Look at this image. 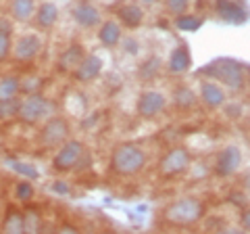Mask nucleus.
<instances>
[{
	"label": "nucleus",
	"instance_id": "nucleus-1",
	"mask_svg": "<svg viewBox=\"0 0 250 234\" xmlns=\"http://www.w3.org/2000/svg\"><path fill=\"white\" fill-rule=\"evenodd\" d=\"M146 165V153L140 144L125 142L113 151L111 169L119 176H136Z\"/></svg>",
	"mask_w": 250,
	"mask_h": 234
},
{
	"label": "nucleus",
	"instance_id": "nucleus-2",
	"mask_svg": "<svg viewBox=\"0 0 250 234\" xmlns=\"http://www.w3.org/2000/svg\"><path fill=\"white\" fill-rule=\"evenodd\" d=\"M205 215V205L194 199V197H184L165 209V220L177 226H190L194 222H198Z\"/></svg>",
	"mask_w": 250,
	"mask_h": 234
},
{
	"label": "nucleus",
	"instance_id": "nucleus-3",
	"mask_svg": "<svg viewBox=\"0 0 250 234\" xmlns=\"http://www.w3.org/2000/svg\"><path fill=\"white\" fill-rule=\"evenodd\" d=\"M202 73L217 77L219 82H223L231 90H240L242 86H244V69H242L240 63H236V61H231V59L217 61V63H213L210 67L202 69Z\"/></svg>",
	"mask_w": 250,
	"mask_h": 234
},
{
	"label": "nucleus",
	"instance_id": "nucleus-4",
	"mask_svg": "<svg viewBox=\"0 0 250 234\" xmlns=\"http://www.w3.org/2000/svg\"><path fill=\"white\" fill-rule=\"evenodd\" d=\"M50 113H52V103L46 96L38 94V92H31L29 96L19 100L17 117L25 123H38V121H42L44 117H48Z\"/></svg>",
	"mask_w": 250,
	"mask_h": 234
},
{
	"label": "nucleus",
	"instance_id": "nucleus-5",
	"mask_svg": "<svg viewBox=\"0 0 250 234\" xmlns=\"http://www.w3.org/2000/svg\"><path fill=\"white\" fill-rule=\"evenodd\" d=\"M69 136V123L62 117H52L44 123V128L40 132V142L46 149H54V146L62 144Z\"/></svg>",
	"mask_w": 250,
	"mask_h": 234
},
{
	"label": "nucleus",
	"instance_id": "nucleus-6",
	"mask_svg": "<svg viewBox=\"0 0 250 234\" xmlns=\"http://www.w3.org/2000/svg\"><path fill=\"white\" fill-rule=\"evenodd\" d=\"M82 155H83V144L80 142V140H69V142H62V146L57 153V157H54V161H52V165L59 171L73 169L77 163H80Z\"/></svg>",
	"mask_w": 250,
	"mask_h": 234
},
{
	"label": "nucleus",
	"instance_id": "nucleus-7",
	"mask_svg": "<svg viewBox=\"0 0 250 234\" xmlns=\"http://www.w3.org/2000/svg\"><path fill=\"white\" fill-rule=\"evenodd\" d=\"M190 165V153H188L184 146H177V149H171L161 161V174L163 176H179L184 174Z\"/></svg>",
	"mask_w": 250,
	"mask_h": 234
},
{
	"label": "nucleus",
	"instance_id": "nucleus-8",
	"mask_svg": "<svg viewBox=\"0 0 250 234\" xmlns=\"http://www.w3.org/2000/svg\"><path fill=\"white\" fill-rule=\"evenodd\" d=\"M165 105H167V100L161 92L146 90L138 98V113H140V117H144V119H150V117L159 115L163 109H165Z\"/></svg>",
	"mask_w": 250,
	"mask_h": 234
},
{
	"label": "nucleus",
	"instance_id": "nucleus-9",
	"mask_svg": "<svg viewBox=\"0 0 250 234\" xmlns=\"http://www.w3.org/2000/svg\"><path fill=\"white\" fill-rule=\"evenodd\" d=\"M242 163V153L240 149H236V146H228V149H223L221 155L217 157V163H215V171L219 176H231L236 174L238 167Z\"/></svg>",
	"mask_w": 250,
	"mask_h": 234
},
{
	"label": "nucleus",
	"instance_id": "nucleus-10",
	"mask_svg": "<svg viewBox=\"0 0 250 234\" xmlns=\"http://www.w3.org/2000/svg\"><path fill=\"white\" fill-rule=\"evenodd\" d=\"M100 71H103V59L96 57V54H88V57H83L82 63L73 69V73H75V77L80 82L96 80V77L100 75Z\"/></svg>",
	"mask_w": 250,
	"mask_h": 234
},
{
	"label": "nucleus",
	"instance_id": "nucleus-11",
	"mask_svg": "<svg viewBox=\"0 0 250 234\" xmlns=\"http://www.w3.org/2000/svg\"><path fill=\"white\" fill-rule=\"evenodd\" d=\"M42 50V40L34 34H27L19 38V42L15 44V59L17 61H31L38 57V52Z\"/></svg>",
	"mask_w": 250,
	"mask_h": 234
},
{
	"label": "nucleus",
	"instance_id": "nucleus-12",
	"mask_svg": "<svg viewBox=\"0 0 250 234\" xmlns=\"http://www.w3.org/2000/svg\"><path fill=\"white\" fill-rule=\"evenodd\" d=\"M71 17H73V21L77 23V25L94 27V25H98V21H100V11L92 2H80V4L73 6Z\"/></svg>",
	"mask_w": 250,
	"mask_h": 234
},
{
	"label": "nucleus",
	"instance_id": "nucleus-13",
	"mask_svg": "<svg viewBox=\"0 0 250 234\" xmlns=\"http://www.w3.org/2000/svg\"><path fill=\"white\" fill-rule=\"evenodd\" d=\"M200 98L208 109H217L225 103V92L221 86H217L213 82H205L200 88Z\"/></svg>",
	"mask_w": 250,
	"mask_h": 234
},
{
	"label": "nucleus",
	"instance_id": "nucleus-14",
	"mask_svg": "<svg viewBox=\"0 0 250 234\" xmlns=\"http://www.w3.org/2000/svg\"><path fill=\"white\" fill-rule=\"evenodd\" d=\"M98 40L103 42L106 48H111V46H117V44L123 40L121 25H119V23H115V21L103 23V27H100V32H98Z\"/></svg>",
	"mask_w": 250,
	"mask_h": 234
},
{
	"label": "nucleus",
	"instance_id": "nucleus-15",
	"mask_svg": "<svg viewBox=\"0 0 250 234\" xmlns=\"http://www.w3.org/2000/svg\"><path fill=\"white\" fill-rule=\"evenodd\" d=\"M59 19V6L52 2H42L36 11V21L42 29H50Z\"/></svg>",
	"mask_w": 250,
	"mask_h": 234
},
{
	"label": "nucleus",
	"instance_id": "nucleus-16",
	"mask_svg": "<svg viewBox=\"0 0 250 234\" xmlns=\"http://www.w3.org/2000/svg\"><path fill=\"white\" fill-rule=\"evenodd\" d=\"M119 19L125 27H138V25H142V21H144V11H142V6H138V4H125L119 9Z\"/></svg>",
	"mask_w": 250,
	"mask_h": 234
},
{
	"label": "nucleus",
	"instance_id": "nucleus-17",
	"mask_svg": "<svg viewBox=\"0 0 250 234\" xmlns=\"http://www.w3.org/2000/svg\"><path fill=\"white\" fill-rule=\"evenodd\" d=\"M217 11H219V15H221V19L229 21V23H242L246 19L244 9L236 2H229V0H221L219 6H217Z\"/></svg>",
	"mask_w": 250,
	"mask_h": 234
},
{
	"label": "nucleus",
	"instance_id": "nucleus-18",
	"mask_svg": "<svg viewBox=\"0 0 250 234\" xmlns=\"http://www.w3.org/2000/svg\"><path fill=\"white\" fill-rule=\"evenodd\" d=\"M82 59H83L82 46H80V44H73V46H69V48L61 54L59 65H61L62 69H67V71H73V69L82 63Z\"/></svg>",
	"mask_w": 250,
	"mask_h": 234
},
{
	"label": "nucleus",
	"instance_id": "nucleus-19",
	"mask_svg": "<svg viewBox=\"0 0 250 234\" xmlns=\"http://www.w3.org/2000/svg\"><path fill=\"white\" fill-rule=\"evenodd\" d=\"M188 67H190V52H188L186 46H179V48L173 50V54L169 59V71L184 73Z\"/></svg>",
	"mask_w": 250,
	"mask_h": 234
},
{
	"label": "nucleus",
	"instance_id": "nucleus-20",
	"mask_svg": "<svg viewBox=\"0 0 250 234\" xmlns=\"http://www.w3.org/2000/svg\"><path fill=\"white\" fill-rule=\"evenodd\" d=\"M34 13H36L34 0H13L11 2V15L17 21H27V19H31Z\"/></svg>",
	"mask_w": 250,
	"mask_h": 234
},
{
	"label": "nucleus",
	"instance_id": "nucleus-21",
	"mask_svg": "<svg viewBox=\"0 0 250 234\" xmlns=\"http://www.w3.org/2000/svg\"><path fill=\"white\" fill-rule=\"evenodd\" d=\"M2 228H4V232H13V234L23 232L25 230V215L15 211V209H11V211L6 213V217H4Z\"/></svg>",
	"mask_w": 250,
	"mask_h": 234
},
{
	"label": "nucleus",
	"instance_id": "nucleus-22",
	"mask_svg": "<svg viewBox=\"0 0 250 234\" xmlns=\"http://www.w3.org/2000/svg\"><path fill=\"white\" fill-rule=\"evenodd\" d=\"M173 100L179 109H190L196 103V94L192 92V88H186V86H179V88L173 92Z\"/></svg>",
	"mask_w": 250,
	"mask_h": 234
},
{
	"label": "nucleus",
	"instance_id": "nucleus-23",
	"mask_svg": "<svg viewBox=\"0 0 250 234\" xmlns=\"http://www.w3.org/2000/svg\"><path fill=\"white\" fill-rule=\"evenodd\" d=\"M19 90H21V82L17 77L11 75V77H2V80H0V100L17 96Z\"/></svg>",
	"mask_w": 250,
	"mask_h": 234
},
{
	"label": "nucleus",
	"instance_id": "nucleus-24",
	"mask_svg": "<svg viewBox=\"0 0 250 234\" xmlns=\"http://www.w3.org/2000/svg\"><path fill=\"white\" fill-rule=\"evenodd\" d=\"M17 111H19V100H17V96L0 100V119H9V117H15V115H17Z\"/></svg>",
	"mask_w": 250,
	"mask_h": 234
},
{
	"label": "nucleus",
	"instance_id": "nucleus-25",
	"mask_svg": "<svg viewBox=\"0 0 250 234\" xmlns=\"http://www.w3.org/2000/svg\"><path fill=\"white\" fill-rule=\"evenodd\" d=\"M175 25L179 29H184V32H196V29L202 25V19L198 17H192V15H179Z\"/></svg>",
	"mask_w": 250,
	"mask_h": 234
},
{
	"label": "nucleus",
	"instance_id": "nucleus-26",
	"mask_svg": "<svg viewBox=\"0 0 250 234\" xmlns=\"http://www.w3.org/2000/svg\"><path fill=\"white\" fill-rule=\"evenodd\" d=\"M9 165H11V169L13 171H17V174H21L25 180H36L38 178V171L31 167V165H27V163H19V161H9Z\"/></svg>",
	"mask_w": 250,
	"mask_h": 234
},
{
	"label": "nucleus",
	"instance_id": "nucleus-27",
	"mask_svg": "<svg viewBox=\"0 0 250 234\" xmlns=\"http://www.w3.org/2000/svg\"><path fill=\"white\" fill-rule=\"evenodd\" d=\"M159 67H161V61L156 57H150L142 65V69H140V77H142V80H150V77H154L159 73Z\"/></svg>",
	"mask_w": 250,
	"mask_h": 234
},
{
	"label": "nucleus",
	"instance_id": "nucleus-28",
	"mask_svg": "<svg viewBox=\"0 0 250 234\" xmlns=\"http://www.w3.org/2000/svg\"><path fill=\"white\" fill-rule=\"evenodd\" d=\"M15 197L21 201H29L34 197V186H31V180H23L15 186Z\"/></svg>",
	"mask_w": 250,
	"mask_h": 234
},
{
	"label": "nucleus",
	"instance_id": "nucleus-29",
	"mask_svg": "<svg viewBox=\"0 0 250 234\" xmlns=\"http://www.w3.org/2000/svg\"><path fill=\"white\" fill-rule=\"evenodd\" d=\"M190 0H167V11L173 15H184L188 11Z\"/></svg>",
	"mask_w": 250,
	"mask_h": 234
},
{
	"label": "nucleus",
	"instance_id": "nucleus-30",
	"mask_svg": "<svg viewBox=\"0 0 250 234\" xmlns=\"http://www.w3.org/2000/svg\"><path fill=\"white\" fill-rule=\"evenodd\" d=\"M9 48H11V34L0 29V61L6 59V54H9Z\"/></svg>",
	"mask_w": 250,
	"mask_h": 234
},
{
	"label": "nucleus",
	"instance_id": "nucleus-31",
	"mask_svg": "<svg viewBox=\"0 0 250 234\" xmlns=\"http://www.w3.org/2000/svg\"><path fill=\"white\" fill-rule=\"evenodd\" d=\"M123 46H125V50H127L129 54H136V52H138V42L134 40V38H125Z\"/></svg>",
	"mask_w": 250,
	"mask_h": 234
},
{
	"label": "nucleus",
	"instance_id": "nucleus-32",
	"mask_svg": "<svg viewBox=\"0 0 250 234\" xmlns=\"http://www.w3.org/2000/svg\"><path fill=\"white\" fill-rule=\"evenodd\" d=\"M52 190L59 192V194H67V192H69V188L65 186V182H54V184H52Z\"/></svg>",
	"mask_w": 250,
	"mask_h": 234
},
{
	"label": "nucleus",
	"instance_id": "nucleus-33",
	"mask_svg": "<svg viewBox=\"0 0 250 234\" xmlns=\"http://www.w3.org/2000/svg\"><path fill=\"white\" fill-rule=\"evenodd\" d=\"M242 226H244L246 230H250V209H246V211L242 213Z\"/></svg>",
	"mask_w": 250,
	"mask_h": 234
},
{
	"label": "nucleus",
	"instance_id": "nucleus-34",
	"mask_svg": "<svg viewBox=\"0 0 250 234\" xmlns=\"http://www.w3.org/2000/svg\"><path fill=\"white\" fill-rule=\"evenodd\" d=\"M244 186H246V188L250 190V171H248V174L244 176Z\"/></svg>",
	"mask_w": 250,
	"mask_h": 234
},
{
	"label": "nucleus",
	"instance_id": "nucleus-35",
	"mask_svg": "<svg viewBox=\"0 0 250 234\" xmlns=\"http://www.w3.org/2000/svg\"><path fill=\"white\" fill-rule=\"evenodd\" d=\"M146 2H154V0H146Z\"/></svg>",
	"mask_w": 250,
	"mask_h": 234
}]
</instances>
